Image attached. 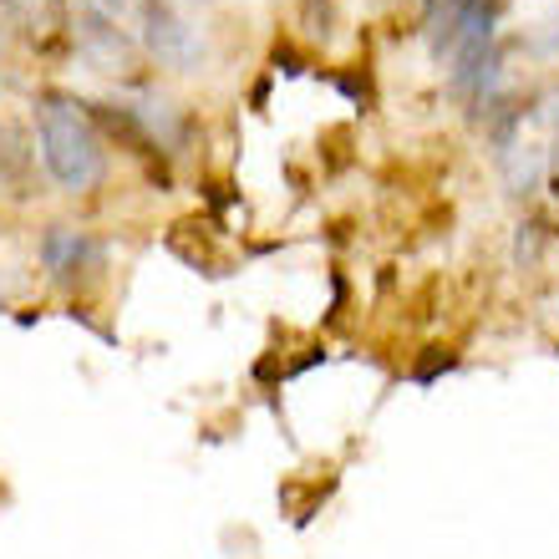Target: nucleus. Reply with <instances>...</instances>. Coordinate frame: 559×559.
Wrapping results in <instances>:
<instances>
[{
    "instance_id": "obj_1",
    "label": "nucleus",
    "mask_w": 559,
    "mask_h": 559,
    "mask_svg": "<svg viewBox=\"0 0 559 559\" xmlns=\"http://www.w3.org/2000/svg\"><path fill=\"white\" fill-rule=\"evenodd\" d=\"M82 103H67V97H46L36 107V128H41V153H46V168L57 178L61 189H97L107 174V158H103V138L92 128L87 112H76Z\"/></svg>"
},
{
    "instance_id": "obj_2",
    "label": "nucleus",
    "mask_w": 559,
    "mask_h": 559,
    "mask_svg": "<svg viewBox=\"0 0 559 559\" xmlns=\"http://www.w3.org/2000/svg\"><path fill=\"white\" fill-rule=\"evenodd\" d=\"M143 41H147V51H153L163 67H174V72H189V67H199V57H204L193 26L168 0H143Z\"/></svg>"
},
{
    "instance_id": "obj_3",
    "label": "nucleus",
    "mask_w": 559,
    "mask_h": 559,
    "mask_svg": "<svg viewBox=\"0 0 559 559\" xmlns=\"http://www.w3.org/2000/svg\"><path fill=\"white\" fill-rule=\"evenodd\" d=\"M41 260L57 280H72L76 270H97L103 265V245L82 229H67V224H51L41 235Z\"/></svg>"
},
{
    "instance_id": "obj_4",
    "label": "nucleus",
    "mask_w": 559,
    "mask_h": 559,
    "mask_svg": "<svg viewBox=\"0 0 559 559\" xmlns=\"http://www.w3.org/2000/svg\"><path fill=\"white\" fill-rule=\"evenodd\" d=\"M478 0H423V31H427V46H432V57L448 61L453 57L457 36H463V21L473 15Z\"/></svg>"
},
{
    "instance_id": "obj_5",
    "label": "nucleus",
    "mask_w": 559,
    "mask_h": 559,
    "mask_svg": "<svg viewBox=\"0 0 559 559\" xmlns=\"http://www.w3.org/2000/svg\"><path fill=\"white\" fill-rule=\"evenodd\" d=\"M0 183L5 189H26L31 183V147L15 122H0Z\"/></svg>"
},
{
    "instance_id": "obj_6",
    "label": "nucleus",
    "mask_w": 559,
    "mask_h": 559,
    "mask_svg": "<svg viewBox=\"0 0 559 559\" xmlns=\"http://www.w3.org/2000/svg\"><path fill=\"white\" fill-rule=\"evenodd\" d=\"M82 46H87L97 61H107V67H122V61H128V41L118 36V26H107L103 15H82Z\"/></svg>"
},
{
    "instance_id": "obj_7",
    "label": "nucleus",
    "mask_w": 559,
    "mask_h": 559,
    "mask_svg": "<svg viewBox=\"0 0 559 559\" xmlns=\"http://www.w3.org/2000/svg\"><path fill=\"white\" fill-rule=\"evenodd\" d=\"M539 163H545V153H539V147H530V143L503 147L499 168H503V178H509V193H530L534 178H539Z\"/></svg>"
},
{
    "instance_id": "obj_8",
    "label": "nucleus",
    "mask_w": 559,
    "mask_h": 559,
    "mask_svg": "<svg viewBox=\"0 0 559 559\" xmlns=\"http://www.w3.org/2000/svg\"><path fill=\"white\" fill-rule=\"evenodd\" d=\"M331 82H336V87L346 92V97H352L356 107H371V103H377V87H371V76H367V72H336Z\"/></svg>"
},
{
    "instance_id": "obj_9",
    "label": "nucleus",
    "mask_w": 559,
    "mask_h": 559,
    "mask_svg": "<svg viewBox=\"0 0 559 559\" xmlns=\"http://www.w3.org/2000/svg\"><path fill=\"white\" fill-rule=\"evenodd\" d=\"M545 118H549V168H555V178H549V193H559V92L549 97Z\"/></svg>"
},
{
    "instance_id": "obj_10",
    "label": "nucleus",
    "mask_w": 559,
    "mask_h": 559,
    "mask_svg": "<svg viewBox=\"0 0 559 559\" xmlns=\"http://www.w3.org/2000/svg\"><path fill=\"white\" fill-rule=\"evenodd\" d=\"M270 61H275V72H285V76H300V72H306V57H300L290 41H275Z\"/></svg>"
},
{
    "instance_id": "obj_11",
    "label": "nucleus",
    "mask_w": 559,
    "mask_h": 559,
    "mask_svg": "<svg viewBox=\"0 0 559 559\" xmlns=\"http://www.w3.org/2000/svg\"><path fill=\"white\" fill-rule=\"evenodd\" d=\"M453 367H457V356H442L438 346H432V356H427V361H423V367L413 371V377H417V382H432L438 371H453Z\"/></svg>"
}]
</instances>
